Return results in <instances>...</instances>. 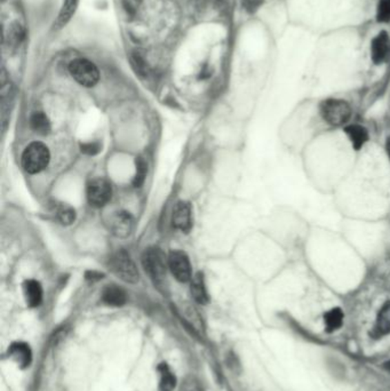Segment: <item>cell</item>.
Listing matches in <instances>:
<instances>
[{
	"label": "cell",
	"mask_w": 390,
	"mask_h": 391,
	"mask_svg": "<svg viewBox=\"0 0 390 391\" xmlns=\"http://www.w3.org/2000/svg\"><path fill=\"white\" fill-rule=\"evenodd\" d=\"M51 159V154L46 145L41 142H34L28 145L22 155V166L25 172L37 174L46 169Z\"/></svg>",
	"instance_id": "6da1fadb"
},
{
	"label": "cell",
	"mask_w": 390,
	"mask_h": 391,
	"mask_svg": "<svg viewBox=\"0 0 390 391\" xmlns=\"http://www.w3.org/2000/svg\"><path fill=\"white\" fill-rule=\"evenodd\" d=\"M69 72L78 84L85 87H93L100 81L98 67L88 59H76L71 61Z\"/></svg>",
	"instance_id": "7a4b0ae2"
},
{
	"label": "cell",
	"mask_w": 390,
	"mask_h": 391,
	"mask_svg": "<svg viewBox=\"0 0 390 391\" xmlns=\"http://www.w3.org/2000/svg\"><path fill=\"white\" fill-rule=\"evenodd\" d=\"M320 114L324 120L330 125L341 126L346 124L351 117V108L343 100L329 98L320 105Z\"/></svg>",
	"instance_id": "3957f363"
},
{
	"label": "cell",
	"mask_w": 390,
	"mask_h": 391,
	"mask_svg": "<svg viewBox=\"0 0 390 391\" xmlns=\"http://www.w3.org/2000/svg\"><path fill=\"white\" fill-rule=\"evenodd\" d=\"M110 268L116 276L126 283L134 284L138 282V271L134 262L127 252L124 250L118 251L110 260Z\"/></svg>",
	"instance_id": "277c9868"
},
{
	"label": "cell",
	"mask_w": 390,
	"mask_h": 391,
	"mask_svg": "<svg viewBox=\"0 0 390 391\" xmlns=\"http://www.w3.org/2000/svg\"><path fill=\"white\" fill-rule=\"evenodd\" d=\"M142 263L145 271L155 280V283H162L166 276V259L162 251L155 247L145 250Z\"/></svg>",
	"instance_id": "5b68a950"
},
{
	"label": "cell",
	"mask_w": 390,
	"mask_h": 391,
	"mask_svg": "<svg viewBox=\"0 0 390 391\" xmlns=\"http://www.w3.org/2000/svg\"><path fill=\"white\" fill-rule=\"evenodd\" d=\"M112 184L103 178L92 180L88 186V199L91 205L102 207L112 199Z\"/></svg>",
	"instance_id": "8992f818"
},
{
	"label": "cell",
	"mask_w": 390,
	"mask_h": 391,
	"mask_svg": "<svg viewBox=\"0 0 390 391\" xmlns=\"http://www.w3.org/2000/svg\"><path fill=\"white\" fill-rule=\"evenodd\" d=\"M167 263L172 273H173V276L178 282L185 283V282L192 279V266H190L188 257H187V254L185 252L173 251L170 254Z\"/></svg>",
	"instance_id": "52a82bcc"
},
{
	"label": "cell",
	"mask_w": 390,
	"mask_h": 391,
	"mask_svg": "<svg viewBox=\"0 0 390 391\" xmlns=\"http://www.w3.org/2000/svg\"><path fill=\"white\" fill-rule=\"evenodd\" d=\"M173 226L182 233L192 229V207L188 202H178L173 209Z\"/></svg>",
	"instance_id": "ba28073f"
},
{
	"label": "cell",
	"mask_w": 390,
	"mask_h": 391,
	"mask_svg": "<svg viewBox=\"0 0 390 391\" xmlns=\"http://www.w3.org/2000/svg\"><path fill=\"white\" fill-rule=\"evenodd\" d=\"M110 229L114 236L121 238L127 237L133 229V218L131 214L124 211L114 213V215L110 220Z\"/></svg>",
	"instance_id": "9c48e42d"
},
{
	"label": "cell",
	"mask_w": 390,
	"mask_h": 391,
	"mask_svg": "<svg viewBox=\"0 0 390 391\" xmlns=\"http://www.w3.org/2000/svg\"><path fill=\"white\" fill-rule=\"evenodd\" d=\"M390 52V39L387 32H381L374 38L371 45V55L376 65H380L388 58Z\"/></svg>",
	"instance_id": "30bf717a"
},
{
	"label": "cell",
	"mask_w": 390,
	"mask_h": 391,
	"mask_svg": "<svg viewBox=\"0 0 390 391\" xmlns=\"http://www.w3.org/2000/svg\"><path fill=\"white\" fill-rule=\"evenodd\" d=\"M8 355L21 368H29L32 361V351L29 344L24 342H14L10 344V347L8 348Z\"/></svg>",
	"instance_id": "8fae6325"
},
{
	"label": "cell",
	"mask_w": 390,
	"mask_h": 391,
	"mask_svg": "<svg viewBox=\"0 0 390 391\" xmlns=\"http://www.w3.org/2000/svg\"><path fill=\"white\" fill-rule=\"evenodd\" d=\"M23 294L25 302L30 308L38 307L43 301V287L37 280H25L23 284Z\"/></svg>",
	"instance_id": "7c38bea8"
},
{
	"label": "cell",
	"mask_w": 390,
	"mask_h": 391,
	"mask_svg": "<svg viewBox=\"0 0 390 391\" xmlns=\"http://www.w3.org/2000/svg\"><path fill=\"white\" fill-rule=\"evenodd\" d=\"M79 0H63L60 12L54 22L55 30H61L70 22L78 8Z\"/></svg>",
	"instance_id": "4fadbf2b"
},
{
	"label": "cell",
	"mask_w": 390,
	"mask_h": 391,
	"mask_svg": "<svg viewBox=\"0 0 390 391\" xmlns=\"http://www.w3.org/2000/svg\"><path fill=\"white\" fill-rule=\"evenodd\" d=\"M102 300L112 307H121L126 304L127 297L125 290L117 285H108L102 292Z\"/></svg>",
	"instance_id": "5bb4252c"
},
{
	"label": "cell",
	"mask_w": 390,
	"mask_h": 391,
	"mask_svg": "<svg viewBox=\"0 0 390 391\" xmlns=\"http://www.w3.org/2000/svg\"><path fill=\"white\" fill-rule=\"evenodd\" d=\"M390 333V301L382 306L377 316L372 335L376 337H384Z\"/></svg>",
	"instance_id": "9a60e30c"
},
{
	"label": "cell",
	"mask_w": 390,
	"mask_h": 391,
	"mask_svg": "<svg viewBox=\"0 0 390 391\" xmlns=\"http://www.w3.org/2000/svg\"><path fill=\"white\" fill-rule=\"evenodd\" d=\"M157 371L159 373V391H174L176 378L170 366L166 363H162L157 368Z\"/></svg>",
	"instance_id": "2e32d148"
},
{
	"label": "cell",
	"mask_w": 390,
	"mask_h": 391,
	"mask_svg": "<svg viewBox=\"0 0 390 391\" xmlns=\"http://www.w3.org/2000/svg\"><path fill=\"white\" fill-rule=\"evenodd\" d=\"M192 295L195 299L196 302L201 304H206L209 302V294L206 290L205 283H204V277L202 273H196L192 277Z\"/></svg>",
	"instance_id": "e0dca14e"
},
{
	"label": "cell",
	"mask_w": 390,
	"mask_h": 391,
	"mask_svg": "<svg viewBox=\"0 0 390 391\" xmlns=\"http://www.w3.org/2000/svg\"><path fill=\"white\" fill-rule=\"evenodd\" d=\"M25 38V29L19 22L10 24L6 34L7 46L10 48H17Z\"/></svg>",
	"instance_id": "ac0fdd59"
},
{
	"label": "cell",
	"mask_w": 390,
	"mask_h": 391,
	"mask_svg": "<svg viewBox=\"0 0 390 391\" xmlns=\"http://www.w3.org/2000/svg\"><path fill=\"white\" fill-rule=\"evenodd\" d=\"M346 133L349 136L353 148L356 149V150L362 148L367 143V140H369V134H367V131L364 129L363 126H348V127H346Z\"/></svg>",
	"instance_id": "d6986e66"
},
{
	"label": "cell",
	"mask_w": 390,
	"mask_h": 391,
	"mask_svg": "<svg viewBox=\"0 0 390 391\" xmlns=\"http://www.w3.org/2000/svg\"><path fill=\"white\" fill-rule=\"evenodd\" d=\"M30 126L34 133L41 135L48 134L51 131V123L44 112H34L30 117Z\"/></svg>",
	"instance_id": "ffe728a7"
},
{
	"label": "cell",
	"mask_w": 390,
	"mask_h": 391,
	"mask_svg": "<svg viewBox=\"0 0 390 391\" xmlns=\"http://www.w3.org/2000/svg\"><path fill=\"white\" fill-rule=\"evenodd\" d=\"M343 313L340 308H333L330 311H327L324 315V323H325V328L327 332L331 333L334 330H339L340 327L343 324Z\"/></svg>",
	"instance_id": "44dd1931"
},
{
	"label": "cell",
	"mask_w": 390,
	"mask_h": 391,
	"mask_svg": "<svg viewBox=\"0 0 390 391\" xmlns=\"http://www.w3.org/2000/svg\"><path fill=\"white\" fill-rule=\"evenodd\" d=\"M131 65L134 69L136 74H140L142 77H145L148 76L149 69L148 63L145 61V58L142 56L138 52H135V53H132L131 55Z\"/></svg>",
	"instance_id": "7402d4cb"
},
{
	"label": "cell",
	"mask_w": 390,
	"mask_h": 391,
	"mask_svg": "<svg viewBox=\"0 0 390 391\" xmlns=\"http://www.w3.org/2000/svg\"><path fill=\"white\" fill-rule=\"evenodd\" d=\"M57 215L59 221L62 224H65V226L72 224L74 222V220H76V212L70 206L62 205L61 207H59Z\"/></svg>",
	"instance_id": "603a6c76"
},
{
	"label": "cell",
	"mask_w": 390,
	"mask_h": 391,
	"mask_svg": "<svg viewBox=\"0 0 390 391\" xmlns=\"http://www.w3.org/2000/svg\"><path fill=\"white\" fill-rule=\"evenodd\" d=\"M145 176H147V164L143 158H136V173H135L133 184L136 188L141 187L145 182Z\"/></svg>",
	"instance_id": "cb8c5ba5"
},
{
	"label": "cell",
	"mask_w": 390,
	"mask_h": 391,
	"mask_svg": "<svg viewBox=\"0 0 390 391\" xmlns=\"http://www.w3.org/2000/svg\"><path fill=\"white\" fill-rule=\"evenodd\" d=\"M377 19L379 22H389L390 0H379V3H378Z\"/></svg>",
	"instance_id": "d4e9b609"
},
{
	"label": "cell",
	"mask_w": 390,
	"mask_h": 391,
	"mask_svg": "<svg viewBox=\"0 0 390 391\" xmlns=\"http://www.w3.org/2000/svg\"><path fill=\"white\" fill-rule=\"evenodd\" d=\"M123 6L128 17H135V14L138 13V8L141 6L142 0H121Z\"/></svg>",
	"instance_id": "484cf974"
},
{
	"label": "cell",
	"mask_w": 390,
	"mask_h": 391,
	"mask_svg": "<svg viewBox=\"0 0 390 391\" xmlns=\"http://www.w3.org/2000/svg\"><path fill=\"white\" fill-rule=\"evenodd\" d=\"M81 152L86 155L94 156L101 151V145L99 142H88L81 145Z\"/></svg>",
	"instance_id": "4316f807"
},
{
	"label": "cell",
	"mask_w": 390,
	"mask_h": 391,
	"mask_svg": "<svg viewBox=\"0 0 390 391\" xmlns=\"http://www.w3.org/2000/svg\"><path fill=\"white\" fill-rule=\"evenodd\" d=\"M182 391H203L202 387L199 385V382L196 381L195 379H188L182 385Z\"/></svg>",
	"instance_id": "83f0119b"
},
{
	"label": "cell",
	"mask_w": 390,
	"mask_h": 391,
	"mask_svg": "<svg viewBox=\"0 0 390 391\" xmlns=\"http://www.w3.org/2000/svg\"><path fill=\"white\" fill-rule=\"evenodd\" d=\"M263 1V0H244V7L247 12L253 13L261 6Z\"/></svg>",
	"instance_id": "f1b7e54d"
},
{
	"label": "cell",
	"mask_w": 390,
	"mask_h": 391,
	"mask_svg": "<svg viewBox=\"0 0 390 391\" xmlns=\"http://www.w3.org/2000/svg\"><path fill=\"white\" fill-rule=\"evenodd\" d=\"M102 277V273H95V271H88L86 273V279L92 280V282H94V280H99Z\"/></svg>",
	"instance_id": "f546056e"
},
{
	"label": "cell",
	"mask_w": 390,
	"mask_h": 391,
	"mask_svg": "<svg viewBox=\"0 0 390 391\" xmlns=\"http://www.w3.org/2000/svg\"><path fill=\"white\" fill-rule=\"evenodd\" d=\"M386 149H387L388 157H389L390 159V136L389 138H388L387 145H386Z\"/></svg>",
	"instance_id": "4dcf8cb0"
},
{
	"label": "cell",
	"mask_w": 390,
	"mask_h": 391,
	"mask_svg": "<svg viewBox=\"0 0 390 391\" xmlns=\"http://www.w3.org/2000/svg\"><path fill=\"white\" fill-rule=\"evenodd\" d=\"M384 368L386 371H388L390 373V361H386V363H384Z\"/></svg>",
	"instance_id": "1f68e13d"
}]
</instances>
